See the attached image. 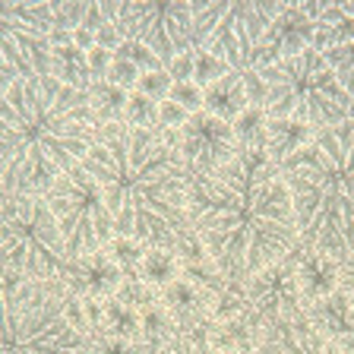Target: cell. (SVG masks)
<instances>
[{
  "mask_svg": "<svg viewBox=\"0 0 354 354\" xmlns=\"http://www.w3.org/2000/svg\"><path fill=\"white\" fill-rule=\"evenodd\" d=\"M104 26H108V16H104L102 3H88V13H86V19H82L80 29H86V32H92V35H98Z\"/></svg>",
  "mask_w": 354,
  "mask_h": 354,
  "instance_id": "obj_38",
  "label": "cell"
},
{
  "mask_svg": "<svg viewBox=\"0 0 354 354\" xmlns=\"http://www.w3.org/2000/svg\"><path fill=\"white\" fill-rule=\"evenodd\" d=\"M108 253L118 259V266L124 272H140V263H142V257H146L140 243L130 241V237H120V234L108 243Z\"/></svg>",
  "mask_w": 354,
  "mask_h": 354,
  "instance_id": "obj_28",
  "label": "cell"
},
{
  "mask_svg": "<svg viewBox=\"0 0 354 354\" xmlns=\"http://www.w3.org/2000/svg\"><path fill=\"white\" fill-rule=\"evenodd\" d=\"M187 221L234 285H247L297 243L295 203L266 142L241 146L218 174H190Z\"/></svg>",
  "mask_w": 354,
  "mask_h": 354,
  "instance_id": "obj_1",
  "label": "cell"
},
{
  "mask_svg": "<svg viewBox=\"0 0 354 354\" xmlns=\"http://www.w3.org/2000/svg\"><path fill=\"white\" fill-rule=\"evenodd\" d=\"M247 108H250V102H247L243 76L234 73V70H231L228 76L215 80L212 86L203 88V111H209V114H215V118H221V120H228V124H234Z\"/></svg>",
  "mask_w": 354,
  "mask_h": 354,
  "instance_id": "obj_19",
  "label": "cell"
},
{
  "mask_svg": "<svg viewBox=\"0 0 354 354\" xmlns=\"http://www.w3.org/2000/svg\"><path fill=\"white\" fill-rule=\"evenodd\" d=\"M82 171H88L102 187L120 237L152 243V250H177V237L190 231V171L162 130L104 124Z\"/></svg>",
  "mask_w": 354,
  "mask_h": 354,
  "instance_id": "obj_2",
  "label": "cell"
},
{
  "mask_svg": "<svg viewBox=\"0 0 354 354\" xmlns=\"http://www.w3.org/2000/svg\"><path fill=\"white\" fill-rule=\"evenodd\" d=\"M120 285H124V269L108 250L76 259V263H70V272H66V288L76 297L82 295V297H95V301L114 297Z\"/></svg>",
  "mask_w": 354,
  "mask_h": 354,
  "instance_id": "obj_15",
  "label": "cell"
},
{
  "mask_svg": "<svg viewBox=\"0 0 354 354\" xmlns=\"http://www.w3.org/2000/svg\"><path fill=\"white\" fill-rule=\"evenodd\" d=\"M0 243H3V272L22 275L26 281L66 285L70 257L64 234L44 196L13 193L0 206Z\"/></svg>",
  "mask_w": 354,
  "mask_h": 354,
  "instance_id": "obj_7",
  "label": "cell"
},
{
  "mask_svg": "<svg viewBox=\"0 0 354 354\" xmlns=\"http://www.w3.org/2000/svg\"><path fill=\"white\" fill-rule=\"evenodd\" d=\"M0 127L3 196H44L86 162L102 120L88 92L54 76H22L0 88Z\"/></svg>",
  "mask_w": 354,
  "mask_h": 354,
  "instance_id": "obj_3",
  "label": "cell"
},
{
  "mask_svg": "<svg viewBox=\"0 0 354 354\" xmlns=\"http://www.w3.org/2000/svg\"><path fill=\"white\" fill-rule=\"evenodd\" d=\"M339 291L348 297V304L354 307V253L339 263Z\"/></svg>",
  "mask_w": 354,
  "mask_h": 354,
  "instance_id": "obj_37",
  "label": "cell"
},
{
  "mask_svg": "<svg viewBox=\"0 0 354 354\" xmlns=\"http://www.w3.org/2000/svg\"><path fill=\"white\" fill-rule=\"evenodd\" d=\"M342 7H345V13L354 19V0H342Z\"/></svg>",
  "mask_w": 354,
  "mask_h": 354,
  "instance_id": "obj_39",
  "label": "cell"
},
{
  "mask_svg": "<svg viewBox=\"0 0 354 354\" xmlns=\"http://www.w3.org/2000/svg\"><path fill=\"white\" fill-rule=\"evenodd\" d=\"M313 133L317 130H310L297 120H269L266 124V146H269V155L275 162H285L291 152H297L304 142L313 140Z\"/></svg>",
  "mask_w": 354,
  "mask_h": 354,
  "instance_id": "obj_22",
  "label": "cell"
},
{
  "mask_svg": "<svg viewBox=\"0 0 354 354\" xmlns=\"http://www.w3.org/2000/svg\"><path fill=\"white\" fill-rule=\"evenodd\" d=\"M114 54H124L127 60H133V64L140 66L142 73H155V70H165L162 66V60L155 57L152 51H149L146 44H140V41H130V38H124V44H120Z\"/></svg>",
  "mask_w": 354,
  "mask_h": 354,
  "instance_id": "obj_32",
  "label": "cell"
},
{
  "mask_svg": "<svg viewBox=\"0 0 354 354\" xmlns=\"http://www.w3.org/2000/svg\"><path fill=\"white\" fill-rule=\"evenodd\" d=\"M247 313H243V323L250 326L253 332L269 329L272 323L297 313L304 304L301 295V281H297V269L291 263V257L279 259V263L266 266L259 275H253L247 285Z\"/></svg>",
  "mask_w": 354,
  "mask_h": 354,
  "instance_id": "obj_11",
  "label": "cell"
},
{
  "mask_svg": "<svg viewBox=\"0 0 354 354\" xmlns=\"http://www.w3.org/2000/svg\"><path fill=\"white\" fill-rule=\"evenodd\" d=\"M0 26L35 38H51L57 32V3H48V0H38V3H3Z\"/></svg>",
  "mask_w": 354,
  "mask_h": 354,
  "instance_id": "obj_18",
  "label": "cell"
},
{
  "mask_svg": "<svg viewBox=\"0 0 354 354\" xmlns=\"http://www.w3.org/2000/svg\"><path fill=\"white\" fill-rule=\"evenodd\" d=\"M281 10H285V3H250V0L231 3L228 13L221 16V22L209 35V41L203 44V54L221 60L234 73L253 70L259 41H263L266 29L272 26V19Z\"/></svg>",
  "mask_w": 354,
  "mask_h": 354,
  "instance_id": "obj_10",
  "label": "cell"
},
{
  "mask_svg": "<svg viewBox=\"0 0 354 354\" xmlns=\"http://www.w3.org/2000/svg\"><path fill=\"white\" fill-rule=\"evenodd\" d=\"M171 86H174V80H171L168 70H155V73H142L140 76V86H136V92H142L146 98H152L155 104H162V102H168Z\"/></svg>",
  "mask_w": 354,
  "mask_h": 354,
  "instance_id": "obj_30",
  "label": "cell"
},
{
  "mask_svg": "<svg viewBox=\"0 0 354 354\" xmlns=\"http://www.w3.org/2000/svg\"><path fill=\"white\" fill-rule=\"evenodd\" d=\"M313 26H317V32H313V51H319V54L354 41V19L345 13L342 3H326V10L313 19Z\"/></svg>",
  "mask_w": 354,
  "mask_h": 354,
  "instance_id": "obj_20",
  "label": "cell"
},
{
  "mask_svg": "<svg viewBox=\"0 0 354 354\" xmlns=\"http://www.w3.org/2000/svg\"><path fill=\"white\" fill-rule=\"evenodd\" d=\"M66 285L22 281L3 291L0 354H92V332L66 313Z\"/></svg>",
  "mask_w": 354,
  "mask_h": 354,
  "instance_id": "obj_5",
  "label": "cell"
},
{
  "mask_svg": "<svg viewBox=\"0 0 354 354\" xmlns=\"http://www.w3.org/2000/svg\"><path fill=\"white\" fill-rule=\"evenodd\" d=\"M88 13V3H57V32H76Z\"/></svg>",
  "mask_w": 354,
  "mask_h": 354,
  "instance_id": "obj_34",
  "label": "cell"
},
{
  "mask_svg": "<svg viewBox=\"0 0 354 354\" xmlns=\"http://www.w3.org/2000/svg\"><path fill=\"white\" fill-rule=\"evenodd\" d=\"M313 19L297 7V0L285 3L279 16L272 19V26L266 29L263 41L257 48V57H253V70H266V66H275L281 60H291L297 54H304L307 48H313Z\"/></svg>",
  "mask_w": 354,
  "mask_h": 354,
  "instance_id": "obj_13",
  "label": "cell"
},
{
  "mask_svg": "<svg viewBox=\"0 0 354 354\" xmlns=\"http://www.w3.org/2000/svg\"><path fill=\"white\" fill-rule=\"evenodd\" d=\"M108 22L120 38L146 44L165 70L184 54H193V10L190 3H102Z\"/></svg>",
  "mask_w": 354,
  "mask_h": 354,
  "instance_id": "obj_9",
  "label": "cell"
},
{
  "mask_svg": "<svg viewBox=\"0 0 354 354\" xmlns=\"http://www.w3.org/2000/svg\"><path fill=\"white\" fill-rule=\"evenodd\" d=\"M253 354H345L335 342L313 326L307 310H297L291 317L272 323L259 332V342L253 345Z\"/></svg>",
  "mask_w": 354,
  "mask_h": 354,
  "instance_id": "obj_14",
  "label": "cell"
},
{
  "mask_svg": "<svg viewBox=\"0 0 354 354\" xmlns=\"http://www.w3.org/2000/svg\"><path fill=\"white\" fill-rule=\"evenodd\" d=\"M187 120H190V111H184L177 102H171L168 98V102L158 104V130H174L177 133Z\"/></svg>",
  "mask_w": 354,
  "mask_h": 354,
  "instance_id": "obj_35",
  "label": "cell"
},
{
  "mask_svg": "<svg viewBox=\"0 0 354 354\" xmlns=\"http://www.w3.org/2000/svg\"><path fill=\"white\" fill-rule=\"evenodd\" d=\"M124 124L142 127V130H155V127H158V104H155L152 98H146L142 92H130Z\"/></svg>",
  "mask_w": 354,
  "mask_h": 354,
  "instance_id": "obj_27",
  "label": "cell"
},
{
  "mask_svg": "<svg viewBox=\"0 0 354 354\" xmlns=\"http://www.w3.org/2000/svg\"><path fill=\"white\" fill-rule=\"evenodd\" d=\"M228 73H231V66H225L221 60L209 57V54H203V51H193V82H196L199 88L212 86L215 80H221V76H228Z\"/></svg>",
  "mask_w": 354,
  "mask_h": 354,
  "instance_id": "obj_29",
  "label": "cell"
},
{
  "mask_svg": "<svg viewBox=\"0 0 354 354\" xmlns=\"http://www.w3.org/2000/svg\"><path fill=\"white\" fill-rule=\"evenodd\" d=\"M209 326H199V329H190V332H177L174 339L162 348H149L142 354H234V351H221L209 342ZM253 354V351H250Z\"/></svg>",
  "mask_w": 354,
  "mask_h": 354,
  "instance_id": "obj_25",
  "label": "cell"
},
{
  "mask_svg": "<svg viewBox=\"0 0 354 354\" xmlns=\"http://www.w3.org/2000/svg\"><path fill=\"white\" fill-rule=\"evenodd\" d=\"M111 64H114V51H104V48H98V44L88 51V66H92V80L95 82L108 80Z\"/></svg>",
  "mask_w": 354,
  "mask_h": 354,
  "instance_id": "obj_36",
  "label": "cell"
},
{
  "mask_svg": "<svg viewBox=\"0 0 354 354\" xmlns=\"http://www.w3.org/2000/svg\"><path fill=\"white\" fill-rule=\"evenodd\" d=\"M177 275H180V263H177L174 253H168V250H149L140 263V279L146 281V285L158 288V291L168 288Z\"/></svg>",
  "mask_w": 354,
  "mask_h": 354,
  "instance_id": "obj_24",
  "label": "cell"
},
{
  "mask_svg": "<svg viewBox=\"0 0 354 354\" xmlns=\"http://www.w3.org/2000/svg\"><path fill=\"white\" fill-rule=\"evenodd\" d=\"M326 64L332 66V73H335V80H339V86L345 88L348 95V114L354 118V41L342 44V48H332V51L323 54Z\"/></svg>",
  "mask_w": 354,
  "mask_h": 354,
  "instance_id": "obj_26",
  "label": "cell"
},
{
  "mask_svg": "<svg viewBox=\"0 0 354 354\" xmlns=\"http://www.w3.org/2000/svg\"><path fill=\"white\" fill-rule=\"evenodd\" d=\"M88 98H92V108H95L102 127L104 124H124L130 92H124V88H118L114 82L102 80V82H92V88H88Z\"/></svg>",
  "mask_w": 354,
  "mask_h": 354,
  "instance_id": "obj_23",
  "label": "cell"
},
{
  "mask_svg": "<svg viewBox=\"0 0 354 354\" xmlns=\"http://www.w3.org/2000/svg\"><path fill=\"white\" fill-rule=\"evenodd\" d=\"M304 310L319 332H326L345 354H354V307L342 291H332L329 297H319Z\"/></svg>",
  "mask_w": 354,
  "mask_h": 354,
  "instance_id": "obj_17",
  "label": "cell"
},
{
  "mask_svg": "<svg viewBox=\"0 0 354 354\" xmlns=\"http://www.w3.org/2000/svg\"><path fill=\"white\" fill-rule=\"evenodd\" d=\"M177 152L184 158L190 174H218L241 149L234 124L215 118L209 111L190 114L180 130H177Z\"/></svg>",
  "mask_w": 354,
  "mask_h": 354,
  "instance_id": "obj_12",
  "label": "cell"
},
{
  "mask_svg": "<svg viewBox=\"0 0 354 354\" xmlns=\"http://www.w3.org/2000/svg\"><path fill=\"white\" fill-rule=\"evenodd\" d=\"M297 269V281H301L304 304H313L319 297H329L332 291H339V263L329 259L326 253L313 250L307 243L297 241L295 250L288 253Z\"/></svg>",
  "mask_w": 354,
  "mask_h": 354,
  "instance_id": "obj_16",
  "label": "cell"
},
{
  "mask_svg": "<svg viewBox=\"0 0 354 354\" xmlns=\"http://www.w3.org/2000/svg\"><path fill=\"white\" fill-rule=\"evenodd\" d=\"M140 76H142V70L133 64V60H127L124 54H114V64H111L108 82H114V86L124 88V92H136V86H140Z\"/></svg>",
  "mask_w": 354,
  "mask_h": 354,
  "instance_id": "obj_31",
  "label": "cell"
},
{
  "mask_svg": "<svg viewBox=\"0 0 354 354\" xmlns=\"http://www.w3.org/2000/svg\"><path fill=\"white\" fill-rule=\"evenodd\" d=\"M44 199H48V206H51L54 218L60 225L70 263L108 250V243L118 237L114 218H111L108 203L102 196V187L95 184V177L88 171H82V165L60 177L57 184L44 193Z\"/></svg>",
  "mask_w": 354,
  "mask_h": 354,
  "instance_id": "obj_8",
  "label": "cell"
},
{
  "mask_svg": "<svg viewBox=\"0 0 354 354\" xmlns=\"http://www.w3.org/2000/svg\"><path fill=\"white\" fill-rule=\"evenodd\" d=\"M171 102H177L184 111H190V114H196V111H203V88L196 86L193 80H184V82H174L171 86Z\"/></svg>",
  "mask_w": 354,
  "mask_h": 354,
  "instance_id": "obj_33",
  "label": "cell"
},
{
  "mask_svg": "<svg viewBox=\"0 0 354 354\" xmlns=\"http://www.w3.org/2000/svg\"><path fill=\"white\" fill-rule=\"evenodd\" d=\"M257 73L266 82L263 111L269 120H297L319 133L351 118L345 88L339 86L326 57L313 48Z\"/></svg>",
  "mask_w": 354,
  "mask_h": 354,
  "instance_id": "obj_6",
  "label": "cell"
},
{
  "mask_svg": "<svg viewBox=\"0 0 354 354\" xmlns=\"http://www.w3.org/2000/svg\"><path fill=\"white\" fill-rule=\"evenodd\" d=\"M54 80L64 86L88 92L92 88V66H88V54L76 44H54Z\"/></svg>",
  "mask_w": 354,
  "mask_h": 354,
  "instance_id": "obj_21",
  "label": "cell"
},
{
  "mask_svg": "<svg viewBox=\"0 0 354 354\" xmlns=\"http://www.w3.org/2000/svg\"><path fill=\"white\" fill-rule=\"evenodd\" d=\"M295 203L297 241L342 263L354 253V118L279 162Z\"/></svg>",
  "mask_w": 354,
  "mask_h": 354,
  "instance_id": "obj_4",
  "label": "cell"
}]
</instances>
